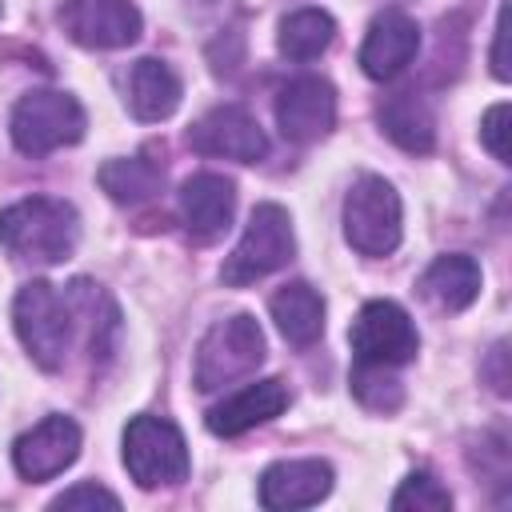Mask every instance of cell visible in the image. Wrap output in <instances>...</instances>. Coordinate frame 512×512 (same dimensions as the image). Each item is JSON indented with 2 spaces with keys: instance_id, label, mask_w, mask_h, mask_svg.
<instances>
[{
  "instance_id": "cell-20",
  "label": "cell",
  "mask_w": 512,
  "mask_h": 512,
  "mask_svg": "<svg viewBox=\"0 0 512 512\" xmlns=\"http://www.w3.org/2000/svg\"><path fill=\"white\" fill-rule=\"evenodd\" d=\"M380 128L404 148V152H432L436 120L420 92H396L380 104Z\"/></svg>"
},
{
  "instance_id": "cell-16",
  "label": "cell",
  "mask_w": 512,
  "mask_h": 512,
  "mask_svg": "<svg viewBox=\"0 0 512 512\" xmlns=\"http://www.w3.org/2000/svg\"><path fill=\"white\" fill-rule=\"evenodd\" d=\"M288 404V388L280 380H252L208 408V428L216 436H240L272 416H280Z\"/></svg>"
},
{
  "instance_id": "cell-5",
  "label": "cell",
  "mask_w": 512,
  "mask_h": 512,
  "mask_svg": "<svg viewBox=\"0 0 512 512\" xmlns=\"http://www.w3.org/2000/svg\"><path fill=\"white\" fill-rule=\"evenodd\" d=\"M344 236L360 256H388L400 244V196L384 176H360L344 196Z\"/></svg>"
},
{
  "instance_id": "cell-15",
  "label": "cell",
  "mask_w": 512,
  "mask_h": 512,
  "mask_svg": "<svg viewBox=\"0 0 512 512\" xmlns=\"http://www.w3.org/2000/svg\"><path fill=\"white\" fill-rule=\"evenodd\" d=\"M332 492V468L324 460H280L260 476V504L276 512L312 508Z\"/></svg>"
},
{
  "instance_id": "cell-23",
  "label": "cell",
  "mask_w": 512,
  "mask_h": 512,
  "mask_svg": "<svg viewBox=\"0 0 512 512\" xmlns=\"http://www.w3.org/2000/svg\"><path fill=\"white\" fill-rule=\"evenodd\" d=\"M392 508L396 512H444V508H452V496H448V488L436 480V476H428V472H412L400 488H396V496H392Z\"/></svg>"
},
{
  "instance_id": "cell-18",
  "label": "cell",
  "mask_w": 512,
  "mask_h": 512,
  "mask_svg": "<svg viewBox=\"0 0 512 512\" xmlns=\"http://www.w3.org/2000/svg\"><path fill=\"white\" fill-rule=\"evenodd\" d=\"M272 320L280 328V336L296 348H308L320 340L324 332V300L312 284L292 280L272 296Z\"/></svg>"
},
{
  "instance_id": "cell-4",
  "label": "cell",
  "mask_w": 512,
  "mask_h": 512,
  "mask_svg": "<svg viewBox=\"0 0 512 512\" xmlns=\"http://www.w3.org/2000/svg\"><path fill=\"white\" fill-rule=\"evenodd\" d=\"M84 136V108L68 92H28L12 108V144L24 156H48Z\"/></svg>"
},
{
  "instance_id": "cell-3",
  "label": "cell",
  "mask_w": 512,
  "mask_h": 512,
  "mask_svg": "<svg viewBox=\"0 0 512 512\" xmlns=\"http://www.w3.org/2000/svg\"><path fill=\"white\" fill-rule=\"evenodd\" d=\"M292 252H296V240H292L288 212L280 204H256L240 244L224 260L220 276H224V284L244 288V284H256V280L272 276L276 268H284L292 260Z\"/></svg>"
},
{
  "instance_id": "cell-1",
  "label": "cell",
  "mask_w": 512,
  "mask_h": 512,
  "mask_svg": "<svg viewBox=\"0 0 512 512\" xmlns=\"http://www.w3.org/2000/svg\"><path fill=\"white\" fill-rule=\"evenodd\" d=\"M76 240H80V216L68 200L28 196L0 212V244L16 260L60 264L72 256Z\"/></svg>"
},
{
  "instance_id": "cell-8",
  "label": "cell",
  "mask_w": 512,
  "mask_h": 512,
  "mask_svg": "<svg viewBox=\"0 0 512 512\" xmlns=\"http://www.w3.org/2000/svg\"><path fill=\"white\" fill-rule=\"evenodd\" d=\"M352 356L356 368H400L416 356L420 336L416 324L408 320V312L392 300H372L360 308V316L352 320Z\"/></svg>"
},
{
  "instance_id": "cell-24",
  "label": "cell",
  "mask_w": 512,
  "mask_h": 512,
  "mask_svg": "<svg viewBox=\"0 0 512 512\" xmlns=\"http://www.w3.org/2000/svg\"><path fill=\"white\" fill-rule=\"evenodd\" d=\"M480 140H484V148L500 160V164H508V104H492L488 112H484V124H480Z\"/></svg>"
},
{
  "instance_id": "cell-26",
  "label": "cell",
  "mask_w": 512,
  "mask_h": 512,
  "mask_svg": "<svg viewBox=\"0 0 512 512\" xmlns=\"http://www.w3.org/2000/svg\"><path fill=\"white\" fill-rule=\"evenodd\" d=\"M496 76L508 80V64H504V12H500V24H496Z\"/></svg>"
},
{
  "instance_id": "cell-7",
  "label": "cell",
  "mask_w": 512,
  "mask_h": 512,
  "mask_svg": "<svg viewBox=\"0 0 512 512\" xmlns=\"http://www.w3.org/2000/svg\"><path fill=\"white\" fill-rule=\"evenodd\" d=\"M264 360V332L256 328L252 316H232L216 324L196 352V388L216 392L248 372H256Z\"/></svg>"
},
{
  "instance_id": "cell-10",
  "label": "cell",
  "mask_w": 512,
  "mask_h": 512,
  "mask_svg": "<svg viewBox=\"0 0 512 512\" xmlns=\"http://www.w3.org/2000/svg\"><path fill=\"white\" fill-rule=\"evenodd\" d=\"M276 124L284 140L312 144L332 132L336 124V92L324 76H296L276 96Z\"/></svg>"
},
{
  "instance_id": "cell-9",
  "label": "cell",
  "mask_w": 512,
  "mask_h": 512,
  "mask_svg": "<svg viewBox=\"0 0 512 512\" xmlns=\"http://www.w3.org/2000/svg\"><path fill=\"white\" fill-rule=\"evenodd\" d=\"M188 148L200 152V156H224V160L256 164V160L268 156V136L244 108L224 104V108L204 112L188 128Z\"/></svg>"
},
{
  "instance_id": "cell-13",
  "label": "cell",
  "mask_w": 512,
  "mask_h": 512,
  "mask_svg": "<svg viewBox=\"0 0 512 512\" xmlns=\"http://www.w3.org/2000/svg\"><path fill=\"white\" fill-rule=\"evenodd\" d=\"M416 48H420V28L412 16L404 12H380L372 24H368V36L360 44V68L368 80H396L412 60H416Z\"/></svg>"
},
{
  "instance_id": "cell-2",
  "label": "cell",
  "mask_w": 512,
  "mask_h": 512,
  "mask_svg": "<svg viewBox=\"0 0 512 512\" xmlns=\"http://www.w3.org/2000/svg\"><path fill=\"white\" fill-rule=\"evenodd\" d=\"M12 320H16V336L28 348V356L40 368L56 372L64 364V356H68L72 328H76V304H72V296L68 292H56L48 280H28L16 292Z\"/></svg>"
},
{
  "instance_id": "cell-25",
  "label": "cell",
  "mask_w": 512,
  "mask_h": 512,
  "mask_svg": "<svg viewBox=\"0 0 512 512\" xmlns=\"http://www.w3.org/2000/svg\"><path fill=\"white\" fill-rule=\"evenodd\" d=\"M52 508H108V512H116L120 500H116L108 488H100V484H76V488L60 492V496L52 500Z\"/></svg>"
},
{
  "instance_id": "cell-17",
  "label": "cell",
  "mask_w": 512,
  "mask_h": 512,
  "mask_svg": "<svg viewBox=\"0 0 512 512\" xmlns=\"http://www.w3.org/2000/svg\"><path fill=\"white\" fill-rule=\"evenodd\" d=\"M124 92H128L132 116L144 120V124L168 120L180 108V76L164 60H152V56H144V60H136L128 68Z\"/></svg>"
},
{
  "instance_id": "cell-11",
  "label": "cell",
  "mask_w": 512,
  "mask_h": 512,
  "mask_svg": "<svg viewBox=\"0 0 512 512\" xmlns=\"http://www.w3.org/2000/svg\"><path fill=\"white\" fill-rule=\"evenodd\" d=\"M60 24L84 48H128L140 36V12L132 0H64Z\"/></svg>"
},
{
  "instance_id": "cell-21",
  "label": "cell",
  "mask_w": 512,
  "mask_h": 512,
  "mask_svg": "<svg viewBox=\"0 0 512 512\" xmlns=\"http://www.w3.org/2000/svg\"><path fill=\"white\" fill-rule=\"evenodd\" d=\"M336 40V20L320 8H300L292 16L280 20V52L288 60H316L320 52H328V44Z\"/></svg>"
},
{
  "instance_id": "cell-6",
  "label": "cell",
  "mask_w": 512,
  "mask_h": 512,
  "mask_svg": "<svg viewBox=\"0 0 512 512\" xmlns=\"http://www.w3.org/2000/svg\"><path fill=\"white\" fill-rule=\"evenodd\" d=\"M124 468L140 488H168L188 476V444L176 424L136 416L124 428Z\"/></svg>"
},
{
  "instance_id": "cell-14",
  "label": "cell",
  "mask_w": 512,
  "mask_h": 512,
  "mask_svg": "<svg viewBox=\"0 0 512 512\" xmlns=\"http://www.w3.org/2000/svg\"><path fill=\"white\" fill-rule=\"evenodd\" d=\"M236 188L216 172H196L180 184V220L192 240H212L232 224Z\"/></svg>"
},
{
  "instance_id": "cell-12",
  "label": "cell",
  "mask_w": 512,
  "mask_h": 512,
  "mask_svg": "<svg viewBox=\"0 0 512 512\" xmlns=\"http://www.w3.org/2000/svg\"><path fill=\"white\" fill-rule=\"evenodd\" d=\"M80 456V428L68 416H48L24 432L12 448V464L24 480H52Z\"/></svg>"
},
{
  "instance_id": "cell-19",
  "label": "cell",
  "mask_w": 512,
  "mask_h": 512,
  "mask_svg": "<svg viewBox=\"0 0 512 512\" xmlns=\"http://www.w3.org/2000/svg\"><path fill=\"white\" fill-rule=\"evenodd\" d=\"M420 288L444 312H460L480 296V264L472 256H460V252L436 256L428 264V272L420 276Z\"/></svg>"
},
{
  "instance_id": "cell-22",
  "label": "cell",
  "mask_w": 512,
  "mask_h": 512,
  "mask_svg": "<svg viewBox=\"0 0 512 512\" xmlns=\"http://www.w3.org/2000/svg\"><path fill=\"white\" fill-rule=\"evenodd\" d=\"M164 184V168L152 164L148 156H128V160H108L100 168V188L116 200V204H140L148 196H156Z\"/></svg>"
}]
</instances>
